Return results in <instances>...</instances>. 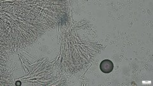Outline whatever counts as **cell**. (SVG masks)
<instances>
[{"label": "cell", "mask_w": 153, "mask_h": 86, "mask_svg": "<svg viewBox=\"0 0 153 86\" xmlns=\"http://www.w3.org/2000/svg\"><path fill=\"white\" fill-rule=\"evenodd\" d=\"M114 69V64L111 61L108 59L103 60L100 64V70L105 73H109Z\"/></svg>", "instance_id": "cell-1"}]
</instances>
